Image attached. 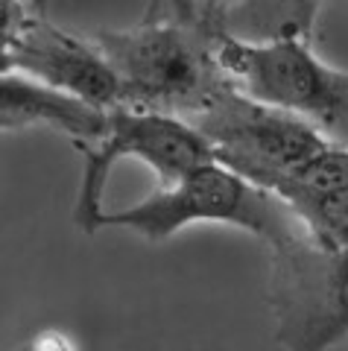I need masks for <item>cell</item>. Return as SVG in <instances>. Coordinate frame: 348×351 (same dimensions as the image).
Listing matches in <instances>:
<instances>
[{"mask_svg":"<svg viewBox=\"0 0 348 351\" xmlns=\"http://www.w3.org/2000/svg\"><path fill=\"white\" fill-rule=\"evenodd\" d=\"M94 41L121 80L123 106L190 123L232 85L216 59V27L205 21H140Z\"/></svg>","mask_w":348,"mask_h":351,"instance_id":"obj_1","label":"cell"},{"mask_svg":"<svg viewBox=\"0 0 348 351\" xmlns=\"http://www.w3.org/2000/svg\"><path fill=\"white\" fill-rule=\"evenodd\" d=\"M223 223L264 240L269 249L304 237L301 219L278 193L246 179L223 161L202 164L176 184H161L156 193L121 211H103L94 223L100 228H126L149 243H164L184 226Z\"/></svg>","mask_w":348,"mask_h":351,"instance_id":"obj_2","label":"cell"},{"mask_svg":"<svg viewBox=\"0 0 348 351\" xmlns=\"http://www.w3.org/2000/svg\"><path fill=\"white\" fill-rule=\"evenodd\" d=\"M216 59L240 91L287 108L331 144L348 147V71L328 68L310 41H243L216 27Z\"/></svg>","mask_w":348,"mask_h":351,"instance_id":"obj_3","label":"cell"},{"mask_svg":"<svg viewBox=\"0 0 348 351\" xmlns=\"http://www.w3.org/2000/svg\"><path fill=\"white\" fill-rule=\"evenodd\" d=\"M269 307L281 351H328L348 337V249L304 234L269 249Z\"/></svg>","mask_w":348,"mask_h":351,"instance_id":"obj_4","label":"cell"},{"mask_svg":"<svg viewBox=\"0 0 348 351\" xmlns=\"http://www.w3.org/2000/svg\"><path fill=\"white\" fill-rule=\"evenodd\" d=\"M79 149L85 156V170L73 219L85 234H94V223L103 214V188L121 158L144 161L158 173L161 184H176L202 164L216 161L214 144L193 123L135 106H114L105 138Z\"/></svg>","mask_w":348,"mask_h":351,"instance_id":"obj_5","label":"cell"},{"mask_svg":"<svg viewBox=\"0 0 348 351\" xmlns=\"http://www.w3.org/2000/svg\"><path fill=\"white\" fill-rule=\"evenodd\" d=\"M0 68L76 94L100 108L123 106V88L97 41L53 27L21 0L0 3Z\"/></svg>","mask_w":348,"mask_h":351,"instance_id":"obj_6","label":"cell"},{"mask_svg":"<svg viewBox=\"0 0 348 351\" xmlns=\"http://www.w3.org/2000/svg\"><path fill=\"white\" fill-rule=\"evenodd\" d=\"M190 123L214 144L216 161L243 176L293 173L331 144L304 117L260 103L234 82Z\"/></svg>","mask_w":348,"mask_h":351,"instance_id":"obj_7","label":"cell"},{"mask_svg":"<svg viewBox=\"0 0 348 351\" xmlns=\"http://www.w3.org/2000/svg\"><path fill=\"white\" fill-rule=\"evenodd\" d=\"M0 123H3V132L45 126L71 138L73 147H91L105 138L108 123H112V108H100L76 94L29 80L24 73H3Z\"/></svg>","mask_w":348,"mask_h":351,"instance_id":"obj_8","label":"cell"},{"mask_svg":"<svg viewBox=\"0 0 348 351\" xmlns=\"http://www.w3.org/2000/svg\"><path fill=\"white\" fill-rule=\"evenodd\" d=\"M322 0H225L216 27L243 41H310Z\"/></svg>","mask_w":348,"mask_h":351,"instance_id":"obj_9","label":"cell"},{"mask_svg":"<svg viewBox=\"0 0 348 351\" xmlns=\"http://www.w3.org/2000/svg\"><path fill=\"white\" fill-rule=\"evenodd\" d=\"M246 179L278 193L301 219L313 243L325 249H348V191H316L287 173H255Z\"/></svg>","mask_w":348,"mask_h":351,"instance_id":"obj_10","label":"cell"},{"mask_svg":"<svg viewBox=\"0 0 348 351\" xmlns=\"http://www.w3.org/2000/svg\"><path fill=\"white\" fill-rule=\"evenodd\" d=\"M287 176L316 191H348V147L328 144Z\"/></svg>","mask_w":348,"mask_h":351,"instance_id":"obj_11","label":"cell"},{"mask_svg":"<svg viewBox=\"0 0 348 351\" xmlns=\"http://www.w3.org/2000/svg\"><path fill=\"white\" fill-rule=\"evenodd\" d=\"M32 12L45 15V0H32ZM164 18H179V21H197L188 6V0H149L144 21H164Z\"/></svg>","mask_w":348,"mask_h":351,"instance_id":"obj_12","label":"cell"},{"mask_svg":"<svg viewBox=\"0 0 348 351\" xmlns=\"http://www.w3.org/2000/svg\"><path fill=\"white\" fill-rule=\"evenodd\" d=\"M18 351H76L73 339L59 331V328H45V331L32 334Z\"/></svg>","mask_w":348,"mask_h":351,"instance_id":"obj_13","label":"cell"},{"mask_svg":"<svg viewBox=\"0 0 348 351\" xmlns=\"http://www.w3.org/2000/svg\"><path fill=\"white\" fill-rule=\"evenodd\" d=\"M225 0H188L190 12L197 21H205V24H214L216 27V12L223 9Z\"/></svg>","mask_w":348,"mask_h":351,"instance_id":"obj_14","label":"cell"}]
</instances>
